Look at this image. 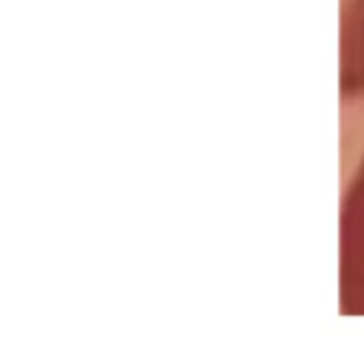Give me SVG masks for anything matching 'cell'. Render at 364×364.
Listing matches in <instances>:
<instances>
[{"label": "cell", "instance_id": "obj_1", "mask_svg": "<svg viewBox=\"0 0 364 364\" xmlns=\"http://www.w3.org/2000/svg\"><path fill=\"white\" fill-rule=\"evenodd\" d=\"M338 245V307L344 316H364V159L341 202Z\"/></svg>", "mask_w": 364, "mask_h": 364}, {"label": "cell", "instance_id": "obj_2", "mask_svg": "<svg viewBox=\"0 0 364 364\" xmlns=\"http://www.w3.org/2000/svg\"><path fill=\"white\" fill-rule=\"evenodd\" d=\"M344 100H364V0H341V68Z\"/></svg>", "mask_w": 364, "mask_h": 364}]
</instances>
